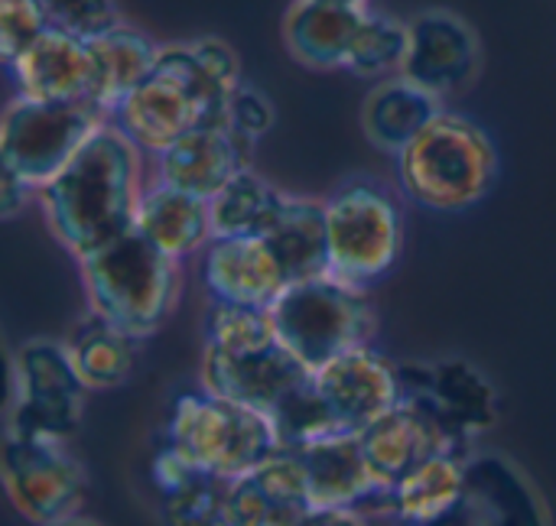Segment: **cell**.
I'll return each mask as SVG.
<instances>
[{
  "mask_svg": "<svg viewBox=\"0 0 556 526\" xmlns=\"http://www.w3.org/2000/svg\"><path fill=\"white\" fill-rule=\"evenodd\" d=\"M36 195L55 241L81 260L134 228L143 195L140 146L108 120Z\"/></svg>",
  "mask_w": 556,
  "mask_h": 526,
  "instance_id": "1",
  "label": "cell"
},
{
  "mask_svg": "<svg viewBox=\"0 0 556 526\" xmlns=\"http://www.w3.org/2000/svg\"><path fill=\"white\" fill-rule=\"evenodd\" d=\"M313 371L283 345L264 306L212 303L205 322L202 387L225 400L274 413Z\"/></svg>",
  "mask_w": 556,
  "mask_h": 526,
  "instance_id": "2",
  "label": "cell"
},
{
  "mask_svg": "<svg viewBox=\"0 0 556 526\" xmlns=\"http://www.w3.org/2000/svg\"><path fill=\"white\" fill-rule=\"evenodd\" d=\"M231 91L202 65L192 42L160 46L153 72L111 111V124L147 153H163L202 124L228 120Z\"/></svg>",
  "mask_w": 556,
  "mask_h": 526,
  "instance_id": "3",
  "label": "cell"
},
{
  "mask_svg": "<svg viewBox=\"0 0 556 526\" xmlns=\"http://www.w3.org/2000/svg\"><path fill=\"white\" fill-rule=\"evenodd\" d=\"M498 179L492 137L469 117L440 111L401 153L397 182L407 198L433 211L479 205Z\"/></svg>",
  "mask_w": 556,
  "mask_h": 526,
  "instance_id": "4",
  "label": "cell"
},
{
  "mask_svg": "<svg viewBox=\"0 0 556 526\" xmlns=\"http://www.w3.org/2000/svg\"><path fill=\"white\" fill-rule=\"evenodd\" d=\"M91 312L137 342L163 329L179 299V260L163 254L137 228L78 260Z\"/></svg>",
  "mask_w": 556,
  "mask_h": 526,
  "instance_id": "5",
  "label": "cell"
},
{
  "mask_svg": "<svg viewBox=\"0 0 556 526\" xmlns=\"http://www.w3.org/2000/svg\"><path fill=\"white\" fill-rule=\"evenodd\" d=\"M166 442L182 452L199 472L218 478H241L283 452L267 413L208 394H182L173 403Z\"/></svg>",
  "mask_w": 556,
  "mask_h": 526,
  "instance_id": "6",
  "label": "cell"
},
{
  "mask_svg": "<svg viewBox=\"0 0 556 526\" xmlns=\"http://www.w3.org/2000/svg\"><path fill=\"white\" fill-rule=\"evenodd\" d=\"M270 312L283 345L309 371L329 364L345 351L365 348L378 325L365 290L332 273L290 283L270 306Z\"/></svg>",
  "mask_w": 556,
  "mask_h": 526,
  "instance_id": "7",
  "label": "cell"
},
{
  "mask_svg": "<svg viewBox=\"0 0 556 526\" xmlns=\"http://www.w3.org/2000/svg\"><path fill=\"white\" fill-rule=\"evenodd\" d=\"M329 273L368 286L381 280L404 247V208L388 185L375 179H349L326 202Z\"/></svg>",
  "mask_w": 556,
  "mask_h": 526,
  "instance_id": "8",
  "label": "cell"
},
{
  "mask_svg": "<svg viewBox=\"0 0 556 526\" xmlns=\"http://www.w3.org/2000/svg\"><path fill=\"white\" fill-rule=\"evenodd\" d=\"M108 124L88 101H33L16 94L0 124V166L42 189Z\"/></svg>",
  "mask_w": 556,
  "mask_h": 526,
  "instance_id": "9",
  "label": "cell"
},
{
  "mask_svg": "<svg viewBox=\"0 0 556 526\" xmlns=\"http://www.w3.org/2000/svg\"><path fill=\"white\" fill-rule=\"evenodd\" d=\"M85 394L65 342L33 338L20 345L10 364L7 433L68 442L81 426Z\"/></svg>",
  "mask_w": 556,
  "mask_h": 526,
  "instance_id": "10",
  "label": "cell"
},
{
  "mask_svg": "<svg viewBox=\"0 0 556 526\" xmlns=\"http://www.w3.org/2000/svg\"><path fill=\"white\" fill-rule=\"evenodd\" d=\"M401 400L424 407L459 449L476 452L472 442L498 423V390L463 358L397 364Z\"/></svg>",
  "mask_w": 556,
  "mask_h": 526,
  "instance_id": "11",
  "label": "cell"
},
{
  "mask_svg": "<svg viewBox=\"0 0 556 526\" xmlns=\"http://www.w3.org/2000/svg\"><path fill=\"white\" fill-rule=\"evenodd\" d=\"M3 485L13 508L36 526L78 514L85 501V469L65 442L39 436H3Z\"/></svg>",
  "mask_w": 556,
  "mask_h": 526,
  "instance_id": "12",
  "label": "cell"
},
{
  "mask_svg": "<svg viewBox=\"0 0 556 526\" xmlns=\"http://www.w3.org/2000/svg\"><path fill=\"white\" fill-rule=\"evenodd\" d=\"M430 526H551V511L518 462L472 452L456 508Z\"/></svg>",
  "mask_w": 556,
  "mask_h": 526,
  "instance_id": "13",
  "label": "cell"
},
{
  "mask_svg": "<svg viewBox=\"0 0 556 526\" xmlns=\"http://www.w3.org/2000/svg\"><path fill=\"white\" fill-rule=\"evenodd\" d=\"M407 55L401 75L433 91L437 98L456 94L472 85L482 49L476 29L453 10H424L410 23Z\"/></svg>",
  "mask_w": 556,
  "mask_h": 526,
  "instance_id": "14",
  "label": "cell"
},
{
  "mask_svg": "<svg viewBox=\"0 0 556 526\" xmlns=\"http://www.w3.org/2000/svg\"><path fill=\"white\" fill-rule=\"evenodd\" d=\"M313 384L342 433H362L401 403L397 364L371 345L345 351L313 371Z\"/></svg>",
  "mask_w": 556,
  "mask_h": 526,
  "instance_id": "15",
  "label": "cell"
},
{
  "mask_svg": "<svg viewBox=\"0 0 556 526\" xmlns=\"http://www.w3.org/2000/svg\"><path fill=\"white\" fill-rule=\"evenodd\" d=\"M303 465L313 508L388 511V491L375 482L358 433H336L293 452Z\"/></svg>",
  "mask_w": 556,
  "mask_h": 526,
  "instance_id": "16",
  "label": "cell"
},
{
  "mask_svg": "<svg viewBox=\"0 0 556 526\" xmlns=\"http://www.w3.org/2000/svg\"><path fill=\"white\" fill-rule=\"evenodd\" d=\"M368 469L375 475V482L391 491L410 469H417L424 459L437 456V452H459V456H472L466 449H459L453 442V436L417 403L401 400L394 410H388L381 420H375L368 429L358 433Z\"/></svg>",
  "mask_w": 556,
  "mask_h": 526,
  "instance_id": "17",
  "label": "cell"
},
{
  "mask_svg": "<svg viewBox=\"0 0 556 526\" xmlns=\"http://www.w3.org/2000/svg\"><path fill=\"white\" fill-rule=\"evenodd\" d=\"M13 81L33 101H88L94 104L98 68L91 46L72 33L49 26L13 65ZM98 107V104H94Z\"/></svg>",
  "mask_w": 556,
  "mask_h": 526,
  "instance_id": "18",
  "label": "cell"
},
{
  "mask_svg": "<svg viewBox=\"0 0 556 526\" xmlns=\"http://www.w3.org/2000/svg\"><path fill=\"white\" fill-rule=\"evenodd\" d=\"M254 140L225 124H202L156 156L160 182L212 198L235 172L251 166Z\"/></svg>",
  "mask_w": 556,
  "mask_h": 526,
  "instance_id": "19",
  "label": "cell"
},
{
  "mask_svg": "<svg viewBox=\"0 0 556 526\" xmlns=\"http://www.w3.org/2000/svg\"><path fill=\"white\" fill-rule=\"evenodd\" d=\"M202 280L215 303L270 309L290 286L264 238H212L202 260Z\"/></svg>",
  "mask_w": 556,
  "mask_h": 526,
  "instance_id": "20",
  "label": "cell"
},
{
  "mask_svg": "<svg viewBox=\"0 0 556 526\" xmlns=\"http://www.w3.org/2000/svg\"><path fill=\"white\" fill-rule=\"evenodd\" d=\"M313 511L303 465L293 452H277L254 472L231 482L228 524L296 526Z\"/></svg>",
  "mask_w": 556,
  "mask_h": 526,
  "instance_id": "21",
  "label": "cell"
},
{
  "mask_svg": "<svg viewBox=\"0 0 556 526\" xmlns=\"http://www.w3.org/2000/svg\"><path fill=\"white\" fill-rule=\"evenodd\" d=\"M368 7L339 0H296L283 20V39L296 62L309 68H345Z\"/></svg>",
  "mask_w": 556,
  "mask_h": 526,
  "instance_id": "22",
  "label": "cell"
},
{
  "mask_svg": "<svg viewBox=\"0 0 556 526\" xmlns=\"http://www.w3.org/2000/svg\"><path fill=\"white\" fill-rule=\"evenodd\" d=\"M134 228L153 241L163 254L182 260L186 254H195L208 247L212 241V211L208 198L192 195L186 189L156 182L143 189Z\"/></svg>",
  "mask_w": 556,
  "mask_h": 526,
  "instance_id": "23",
  "label": "cell"
},
{
  "mask_svg": "<svg viewBox=\"0 0 556 526\" xmlns=\"http://www.w3.org/2000/svg\"><path fill=\"white\" fill-rule=\"evenodd\" d=\"M469 456L459 452H437L410 469L391 491H388V514L404 526H430L446 517L466 485Z\"/></svg>",
  "mask_w": 556,
  "mask_h": 526,
  "instance_id": "24",
  "label": "cell"
},
{
  "mask_svg": "<svg viewBox=\"0 0 556 526\" xmlns=\"http://www.w3.org/2000/svg\"><path fill=\"white\" fill-rule=\"evenodd\" d=\"M440 111L443 98L397 75L371 88L362 107V127L375 146L397 156Z\"/></svg>",
  "mask_w": 556,
  "mask_h": 526,
  "instance_id": "25",
  "label": "cell"
},
{
  "mask_svg": "<svg viewBox=\"0 0 556 526\" xmlns=\"http://www.w3.org/2000/svg\"><path fill=\"white\" fill-rule=\"evenodd\" d=\"M277 254L287 283H300L319 273H329V224L326 202L287 195L274 228L264 234Z\"/></svg>",
  "mask_w": 556,
  "mask_h": 526,
  "instance_id": "26",
  "label": "cell"
},
{
  "mask_svg": "<svg viewBox=\"0 0 556 526\" xmlns=\"http://www.w3.org/2000/svg\"><path fill=\"white\" fill-rule=\"evenodd\" d=\"M68 358L88 390H114L130 381L137 361V338L108 322L98 312H88L65 342Z\"/></svg>",
  "mask_w": 556,
  "mask_h": 526,
  "instance_id": "27",
  "label": "cell"
},
{
  "mask_svg": "<svg viewBox=\"0 0 556 526\" xmlns=\"http://www.w3.org/2000/svg\"><path fill=\"white\" fill-rule=\"evenodd\" d=\"M94 68H98V88H94V104L108 114L153 72L160 46L143 36L140 29L130 26H114L98 39H88Z\"/></svg>",
  "mask_w": 556,
  "mask_h": 526,
  "instance_id": "28",
  "label": "cell"
},
{
  "mask_svg": "<svg viewBox=\"0 0 556 526\" xmlns=\"http://www.w3.org/2000/svg\"><path fill=\"white\" fill-rule=\"evenodd\" d=\"M283 202L287 195L280 189L244 166L208 198L212 238H264L274 228Z\"/></svg>",
  "mask_w": 556,
  "mask_h": 526,
  "instance_id": "29",
  "label": "cell"
},
{
  "mask_svg": "<svg viewBox=\"0 0 556 526\" xmlns=\"http://www.w3.org/2000/svg\"><path fill=\"white\" fill-rule=\"evenodd\" d=\"M407 39H410L407 23L368 10L362 29L355 36V46L349 52L345 68L362 75V78H378V75H388V72H401L404 55H407Z\"/></svg>",
  "mask_w": 556,
  "mask_h": 526,
  "instance_id": "30",
  "label": "cell"
},
{
  "mask_svg": "<svg viewBox=\"0 0 556 526\" xmlns=\"http://www.w3.org/2000/svg\"><path fill=\"white\" fill-rule=\"evenodd\" d=\"M228 491L231 478L199 472L182 488L163 495V526H231L228 524Z\"/></svg>",
  "mask_w": 556,
  "mask_h": 526,
  "instance_id": "31",
  "label": "cell"
},
{
  "mask_svg": "<svg viewBox=\"0 0 556 526\" xmlns=\"http://www.w3.org/2000/svg\"><path fill=\"white\" fill-rule=\"evenodd\" d=\"M42 0H0V55L7 68L49 29Z\"/></svg>",
  "mask_w": 556,
  "mask_h": 526,
  "instance_id": "32",
  "label": "cell"
},
{
  "mask_svg": "<svg viewBox=\"0 0 556 526\" xmlns=\"http://www.w3.org/2000/svg\"><path fill=\"white\" fill-rule=\"evenodd\" d=\"M49 23L78 39H98L108 29L121 26V13L114 0H42Z\"/></svg>",
  "mask_w": 556,
  "mask_h": 526,
  "instance_id": "33",
  "label": "cell"
},
{
  "mask_svg": "<svg viewBox=\"0 0 556 526\" xmlns=\"http://www.w3.org/2000/svg\"><path fill=\"white\" fill-rule=\"evenodd\" d=\"M228 124L257 143V137H264L274 127V104L257 88L241 81L228 98Z\"/></svg>",
  "mask_w": 556,
  "mask_h": 526,
  "instance_id": "34",
  "label": "cell"
},
{
  "mask_svg": "<svg viewBox=\"0 0 556 526\" xmlns=\"http://www.w3.org/2000/svg\"><path fill=\"white\" fill-rule=\"evenodd\" d=\"M33 192H39V189L29 185V182H26L23 176H16L13 169L0 166V215H3V218L20 215V211L26 208V202H29Z\"/></svg>",
  "mask_w": 556,
  "mask_h": 526,
  "instance_id": "35",
  "label": "cell"
},
{
  "mask_svg": "<svg viewBox=\"0 0 556 526\" xmlns=\"http://www.w3.org/2000/svg\"><path fill=\"white\" fill-rule=\"evenodd\" d=\"M296 526H368V521L355 508H313Z\"/></svg>",
  "mask_w": 556,
  "mask_h": 526,
  "instance_id": "36",
  "label": "cell"
},
{
  "mask_svg": "<svg viewBox=\"0 0 556 526\" xmlns=\"http://www.w3.org/2000/svg\"><path fill=\"white\" fill-rule=\"evenodd\" d=\"M46 526H104L101 521H91V517H81V514H72V517H62V521H52Z\"/></svg>",
  "mask_w": 556,
  "mask_h": 526,
  "instance_id": "37",
  "label": "cell"
},
{
  "mask_svg": "<svg viewBox=\"0 0 556 526\" xmlns=\"http://www.w3.org/2000/svg\"><path fill=\"white\" fill-rule=\"evenodd\" d=\"M339 3H355V7H365L368 0H339Z\"/></svg>",
  "mask_w": 556,
  "mask_h": 526,
  "instance_id": "38",
  "label": "cell"
}]
</instances>
